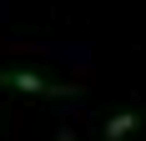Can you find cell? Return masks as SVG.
<instances>
[{
    "instance_id": "1",
    "label": "cell",
    "mask_w": 146,
    "mask_h": 141,
    "mask_svg": "<svg viewBox=\"0 0 146 141\" xmlns=\"http://www.w3.org/2000/svg\"><path fill=\"white\" fill-rule=\"evenodd\" d=\"M0 86H10V91H25V96H76V86L45 81L40 70H0Z\"/></svg>"
},
{
    "instance_id": "2",
    "label": "cell",
    "mask_w": 146,
    "mask_h": 141,
    "mask_svg": "<svg viewBox=\"0 0 146 141\" xmlns=\"http://www.w3.org/2000/svg\"><path fill=\"white\" fill-rule=\"evenodd\" d=\"M136 126H141V111H116L111 121H106V141H126Z\"/></svg>"
}]
</instances>
